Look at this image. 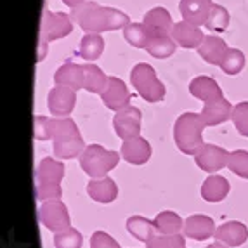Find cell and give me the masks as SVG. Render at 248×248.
<instances>
[{"label":"cell","mask_w":248,"mask_h":248,"mask_svg":"<svg viewBox=\"0 0 248 248\" xmlns=\"http://www.w3.org/2000/svg\"><path fill=\"white\" fill-rule=\"evenodd\" d=\"M71 19L85 31V33H104L113 30L125 28L130 25V17L115 7H104L94 0H85L83 4L71 9Z\"/></svg>","instance_id":"1"},{"label":"cell","mask_w":248,"mask_h":248,"mask_svg":"<svg viewBox=\"0 0 248 248\" xmlns=\"http://www.w3.org/2000/svg\"><path fill=\"white\" fill-rule=\"evenodd\" d=\"M52 144L54 155L59 160H71V158L80 156L83 149L87 148L83 144L78 127L70 116L52 118Z\"/></svg>","instance_id":"2"},{"label":"cell","mask_w":248,"mask_h":248,"mask_svg":"<svg viewBox=\"0 0 248 248\" xmlns=\"http://www.w3.org/2000/svg\"><path fill=\"white\" fill-rule=\"evenodd\" d=\"M207 124L203 120L202 113H182L175 120L174 125V139L177 148L184 155H193L202 148L203 142V130Z\"/></svg>","instance_id":"3"},{"label":"cell","mask_w":248,"mask_h":248,"mask_svg":"<svg viewBox=\"0 0 248 248\" xmlns=\"http://www.w3.org/2000/svg\"><path fill=\"white\" fill-rule=\"evenodd\" d=\"M64 165L54 158H44L37 167L35 174V189L38 202L59 200L62 195L61 181L64 177Z\"/></svg>","instance_id":"4"},{"label":"cell","mask_w":248,"mask_h":248,"mask_svg":"<svg viewBox=\"0 0 248 248\" xmlns=\"http://www.w3.org/2000/svg\"><path fill=\"white\" fill-rule=\"evenodd\" d=\"M120 153L104 149L101 144H91L80 155V167L92 179L106 177L120 161Z\"/></svg>","instance_id":"5"},{"label":"cell","mask_w":248,"mask_h":248,"mask_svg":"<svg viewBox=\"0 0 248 248\" xmlns=\"http://www.w3.org/2000/svg\"><path fill=\"white\" fill-rule=\"evenodd\" d=\"M130 82L146 103H161L165 99V85L160 82L155 68L148 62H139L132 68Z\"/></svg>","instance_id":"6"},{"label":"cell","mask_w":248,"mask_h":248,"mask_svg":"<svg viewBox=\"0 0 248 248\" xmlns=\"http://www.w3.org/2000/svg\"><path fill=\"white\" fill-rule=\"evenodd\" d=\"M73 31V19L66 13H52L44 11L40 23V49H38V61L46 58L49 42L64 38Z\"/></svg>","instance_id":"7"},{"label":"cell","mask_w":248,"mask_h":248,"mask_svg":"<svg viewBox=\"0 0 248 248\" xmlns=\"http://www.w3.org/2000/svg\"><path fill=\"white\" fill-rule=\"evenodd\" d=\"M38 220L44 228L52 231L54 234L59 231L71 228L70 226V212L61 200H49L44 202L38 208Z\"/></svg>","instance_id":"8"},{"label":"cell","mask_w":248,"mask_h":248,"mask_svg":"<svg viewBox=\"0 0 248 248\" xmlns=\"http://www.w3.org/2000/svg\"><path fill=\"white\" fill-rule=\"evenodd\" d=\"M141 120L142 113L137 106H127L120 111H116L115 118H113V128H115L116 136L124 139V141H130L136 137L141 136Z\"/></svg>","instance_id":"9"},{"label":"cell","mask_w":248,"mask_h":248,"mask_svg":"<svg viewBox=\"0 0 248 248\" xmlns=\"http://www.w3.org/2000/svg\"><path fill=\"white\" fill-rule=\"evenodd\" d=\"M228 151L215 144H203L195 153L196 165L208 174H215V172L222 170L224 167H228Z\"/></svg>","instance_id":"10"},{"label":"cell","mask_w":248,"mask_h":248,"mask_svg":"<svg viewBox=\"0 0 248 248\" xmlns=\"http://www.w3.org/2000/svg\"><path fill=\"white\" fill-rule=\"evenodd\" d=\"M75 103H77V94L73 89L64 87V85H56L49 91L47 95V106L49 111L56 118H66L73 111Z\"/></svg>","instance_id":"11"},{"label":"cell","mask_w":248,"mask_h":248,"mask_svg":"<svg viewBox=\"0 0 248 248\" xmlns=\"http://www.w3.org/2000/svg\"><path fill=\"white\" fill-rule=\"evenodd\" d=\"M144 26L148 30L149 38L153 37H172L174 21L165 7H153L144 14Z\"/></svg>","instance_id":"12"},{"label":"cell","mask_w":248,"mask_h":248,"mask_svg":"<svg viewBox=\"0 0 248 248\" xmlns=\"http://www.w3.org/2000/svg\"><path fill=\"white\" fill-rule=\"evenodd\" d=\"M101 101L104 106H108L113 111H120L124 108L130 106V92H128L127 83L118 77H109L108 87L101 94Z\"/></svg>","instance_id":"13"},{"label":"cell","mask_w":248,"mask_h":248,"mask_svg":"<svg viewBox=\"0 0 248 248\" xmlns=\"http://www.w3.org/2000/svg\"><path fill=\"white\" fill-rule=\"evenodd\" d=\"M184 236L189 238V240L195 241H205L208 238L215 234V224L212 220V217L203 214H195L189 215L186 220H184V229H182Z\"/></svg>","instance_id":"14"},{"label":"cell","mask_w":248,"mask_h":248,"mask_svg":"<svg viewBox=\"0 0 248 248\" xmlns=\"http://www.w3.org/2000/svg\"><path fill=\"white\" fill-rule=\"evenodd\" d=\"M172 38L182 49H198L202 42L205 40V35L200 26L191 25L187 21H179L172 30Z\"/></svg>","instance_id":"15"},{"label":"cell","mask_w":248,"mask_h":248,"mask_svg":"<svg viewBox=\"0 0 248 248\" xmlns=\"http://www.w3.org/2000/svg\"><path fill=\"white\" fill-rule=\"evenodd\" d=\"M212 5H214L212 0H181L179 11H181L182 21H187L195 26H202L207 23Z\"/></svg>","instance_id":"16"},{"label":"cell","mask_w":248,"mask_h":248,"mask_svg":"<svg viewBox=\"0 0 248 248\" xmlns=\"http://www.w3.org/2000/svg\"><path fill=\"white\" fill-rule=\"evenodd\" d=\"M214 238L231 248L241 247L248 240V228L243 222L229 220V222H224L222 226H219V228L215 229Z\"/></svg>","instance_id":"17"},{"label":"cell","mask_w":248,"mask_h":248,"mask_svg":"<svg viewBox=\"0 0 248 248\" xmlns=\"http://www.w3.org/2000/svg\"><path fill=\"white\" fill-rule=\"evenodd\" d=\"M120 155L125 161L132 163V165H144L151 158V144L144 137L139 136L136 139H130V141H124L120 148Z\"/></svg>","instance_id":"18"},{"label":"cell","mask_w":248,"mask_h":248,"mask_svg":"<svg viewBox=\"0 0 248 248\" xmlns=\"http://www.w3.org/2000/svg\"><path fill=\"white\" fill-rule=\"evenodd\" d=\"M232 109H234V106L226 97H219V99L205 103L202 116L207 127H215V125H220L226 120H229L232 116Z\"/></svg>","instance_id":"19"},{"label":"cell","mask_w":248,"mask_h":248,"mask_svg":"<svg viewBox=\"0 0 248 248\" xmlns=\"http://www.w3.org/2000/svg\"><path fill=\"white\" fill-rule=\"evenodd\" d=\"M54 82H56V85H64V87L73 89L75 92L80 91V89H83V83H85L83 66L75 64V62H64L54 73Z\"/></svg>","instance_id":"20"},{"label":"cell","mask_w":248,"mask_h":248,"mask_svg":"<svg viewBox=\"0 0 248 248\" xmlns=\"http://www.w3.org/2000/svg\"><path fill=\"white\" fill-rule=\"evenodd\" d=\"M87 195L97 203H113L118 198V186L111 177L92 179L87 184Z\"/></svg>","instance_id":"21"},{"label":"cell","mask_w":248,"mask_h":248,"mask_svg":"<svg viewBox=\"0 0 248 248\" xmlns=\"http://www.w3.org/2000/svg\"><path fill=\"white\" fill-rule=\"evenodd\" d=\"M189 92H191L193 97L203 101V103H208V101L224 97L222 89H220L219 83L215 82L212 77H205V75H200V77H196V78L191 80Z\"/></svg>","instance_id":"22"},{"label":"cell","mask_w":248,"mask_h":248,"mask_svg":"<svg viewBox=\"0 0 248 248\" xmlns=\"http://www.w3.org/2000/svg\"><path fill=\"white\" fill-rule=\"evenodd\" d=\"M229 47L226 46V42L220 37L215 35H207L205 40L202 42V46L198 47V56H202V59L208 64L214 66H220L224 56L228 54Z\"/></svg>","instance_id":"23"},{"label":"cell","mask_w":248,"mask_h":248,"mask_svg":"<svg viewBox=\"0 0 248 248\" xmlns=\"http://www.w3.org/2000/svg\"><path fill=\"white\" fill-rule=\"evenodd\" d=\"M229 181L222 175L212 174L202 184V198L208 203H219L229 195Z\"/></svg>","instance_id":"24"},{"label":"cell","mask_w":248,"mask_h":248,"mask_svg":"<svg viewBox=\"0 0 248 248\" xmlns=\"http://www.w3.org/2000/svg\"><path fill=\"white\" fill-rule=\"evenodd\" d=\"M127 231L136 238V240L142 241V243H148L158 236V229L155 226L153 220L146 219L142 215H132L127 219Z\"/></svg>","instance_id":"25"},{"label":"cell","mask_w":248,"mask_h":248,"mask_svg":"<svg viewBox=\"0 0 248 248\" xmlns=\"http://www.w3.org/2000/svg\"><path fill=\"white\" fill-rule=\"evenodd\" d=\"M83 71H85V83H83V89L92 94H103L104 89L108 87V82H109V77L104 75V71L101 70L99 66H95L92 62L85 64L83 66Z\"/></svg>","instance_id":"26"},{"label":"cell","mask_w":248,"mask_h":248,"mask_svg":"<svg viewBox=\"0 0 248 248\" xmlns=\"http://www.w3.org/2000/svg\"><path fill=\"white\" fill-rule=\"evenodd\" d=\"M104 50V40L99 33H85L78 47V56L85 61L92 62L101 58Z\"/></svg>","instance_id":"27"},{"label":"cell","mask_w":248,"mask_h":248,"mask_svg":"<svg viewBox=\"0 0 248 248\" xmlns=\"http://www.w3.org/2000/svg\"><path fill=\"white\" fill-rule=\"evenodd\" d=\"M153 222L158 229V234H165V236L179 234L184 229V220L175 212H170V210L160 212L153 219Z\"/></svg>","instance_id":"28"},{"label":"cell","mask_w":248,"mask_h":248,"mask_svg":"<svg viewBox=\"0 0 248 248\" xmlns=\"http://www.w3.org/2000/svg\"><path fill=\"white\" fill-rule=\"evenodd\" d=\"M175 49H177V44L172 37H153L149 38L148 46H146L149 56L156 59H167L174 56Z\"/></svg>","instance_id":"29"},{"label":"cell","mask_w":248,"mask_h":248,"mask_svg":"<svg viewBox=\"0 0 248 248\" xmlns=\"http://www.w3.org/2000/svg\"><path fill=\"white\" fill-rule=\"evenodd\" d=\"M229 11L224 5L214 4L212 5V11L207 17V23H205V28H208L210 31L215 33H222L226 31V28L229 26Z\"/></svg>","instance_id":"30"},{"label":"cell","mask_w":248,"mask_h":248,"mask_svg":"<svg viewBox=\"0 0 248 248\" xmlns=\"http://www.w3.org/2000/svg\"><path fill=\"white\" fill-rule=\"evenodd\" d=\"M124 38L132 47L146 49V46H148L149 42V35L144 23H130V25H127L124 28Z\"/></svg>","instance_id":"31"},{"label":"cell","mask_w":248,"mask_h":248,"mask_svg":"<svg viewBox=\"0 0 248 248\" xmlns=\"http://www.w3.org/2000/svg\"><path fill=\"white\" fill-rule=\"evenodd\" d=\"M82 232L75 228H68L54 234V247L56 248H82Z\"/></svg>","instance_id":"32"},{"label":"cell","mask_w":248,"mask_h":248,"mask_svg":"<svg viewBox=\"0 0 248 248\" xmlns=\"http://www.w3.org/2000/svg\"><path fill=\"white\" fill-rule=\"evenodd\" d=\"M228 169L241 179H248V151L236 149L231 151L228 158Z\"/></svg>","instance_id":"33"},{"label":"cell","mask_w":248,"mask_h":248,"mask_svg":"<svg viewBox=\"0 0 248 248\" xmlns=\"http://www.w3.org/2000/svg\"><path fill=\"white\" fill-rule=\"evenodd\" d=\"M245 62L247 59L240 49H229L220 62V68L226 75H238L245 68Z\"/></svg>","instance_id":"34"},{"label":"cell","mask_w":248,"mask_h":248,"mask_svg":"<svg viewBox=\"0 0 248 248\" xmlns=\"http://www.w3.org/2000/svg\"><path fill=\"white\" fill-rule=\"evenodd\" d=\"M146 248H186V236L181 234H158L146 243Z\"/></svg>","instance_id":"35"},{"label":"cell","mask_w":248,"mask_h":248,"mask_svg":"<svg viewBox=\"0 0 248 248\" xmlns=\"http://www.w3.org/2000/svg\"><path fill=\"white\" fill-rule=\"evenodd\" d=\"M231 120L234 124L238 134L243 137H248V101L236 104L234 109H232Z\"/></svg>","instance_id":"36"},{"label":"cell","mask_w":248,"mask_h":248,"mask_svg":"<svg viewBox=\"0 0 248 248\" xmlns=\"http://www.w3.org/2000/svg\"><path fill=\"white\" fill-rule=\"evenodd\" d=\"M33 136L37 141H49L52 139V118L47 116H35L33 120Z\"/></svg>","instance_id":"37"},{"label":"cell","mask_w":248,"mask_h":248,"mask_svg":"<svg viewBox=\"0 0 248 248\" xmlns=\"http://www.w3.org/2000/svg\"><path fill=\"white\" fill-rule=\"evenodd\" d=\"M91 248H120V243L104 231H95L91 236Z\"/></svg>","instance_id":"38"},{"label":"cell","mask_w":248,"mask_h":248,"mask_svg":"<svg viewBox=\"0 0 248 248\" xmlns=\"http://www.w3.org/2000/svg\"><path fill=\"white\" fill-rule=\"evenodd\" d=\"M62 2H64V4L68 5V7H77V5H80V4H83V2H85V0H62Z\"/></svg>","instance_id":"39"},{"label":"cell","mask_w":248,"mask_h":248,"mask_svg":"<svg viewBox=\"0 0 248 248\" xmlns=\"http://www.w3.org/2000/svg\"><path fill=\"white\" fill-rule=\"evenodd\" d=\"M207 248H231V247H228V245H224V243H220V241H215V243H212V245H208Z\"/></svg>","instance_id":"40"}]
</instances>
